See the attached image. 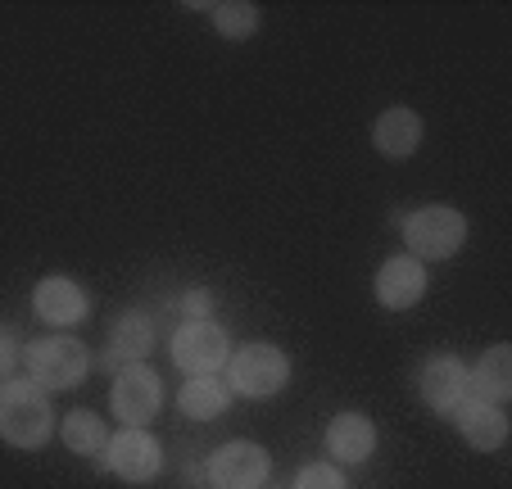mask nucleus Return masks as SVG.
Wrapping results in <instances>:
<instances>
[{"label":"nucleus","instance_id":"nucleus-1","mask_svg":"<svg viewBox=\"0 0 512 489\" xmlns=\"http://www.w3.org/2000/svg\"><path fill=\"white\" fill-rule=\"evenodd\" d=\"M55 435V408L37 381H5L0 385V440L10 449H41Z\"/></svg>","mask_w":512,"mask_h":489},{"label":"nucleus","instance_id":"nucleus-2","mask_svg":"<svg viewBox=\"0 0 512 489\" xmlns=\"http://www.w3.org/2000/svg\"><path fill=\"white\" fill-rule=\"evenodd\" d=\"M286 381H290V358L268 340L241 345L227 358V390L241 394V399H272V394L286 390Z\"/></svg>","mask_w":512,"mask_h":489},{"label":"nucleus","instance_id":"nucleus-3","mask_svg":"<svg viewBox=\"0 0 512 489\" xmlns=\"http://www.w3.org/2000/svg\"><path fill=\"white\" fill-rule=\"evenodd\" d=\"M404 240H408V254H413L417 263L454 259L467 240V218L458 209H449V204H426V209H417L404 218Z\"/></svg>","mask_w":512,"mask_h":489},{"label":"nucleus","instance_id":"nucleus-4","mask_svg":"<svg viewBox=\"0 0 512 489\" xmlns=\"http://www.w3.org/2000/svg\"><path fill=\"white\" fill-rule=\"evenodd\" d=\"M23 363L28 376L41 390H68L91 372V354L87 345H78L73 336H46V340H28L23 345Z\"/></svg>","mask_w":512,"mask_h":489},{"label":"nucleus","instance_id":"nucleus-5","mask_svg":"<svg viewBox=\"0 0 512 489\" xmlns=\"http://www.w3.org/2000/svg\"><path fill=\"white\" fill-rule=\"evenodd\" d=\"M100 467L114 471L127 485H150L164 471V449L145 426H123L114 440L100 449Z\"/></svg>","mask_w":512,"mask_h":489},{"label":"nucleus","instance_id":"nucleus-6","mask_svg":"<svg viewBox=\"0 0 512 489\" xmlns=\"http://www.w3.org/2000/svg\"><path fill=\"white\" fill-rule=\"evenodd\" d=\"M109 408L123 426H150L164 408V381L155 376V367L132 363L114 376V390H109Z\"/></svg>","mask_w":512,"mask_h":489},{"label":"nucleus","instance_id":"nucleus-7","mask_svg":"<svg viewBox=\"0 0 512 489\" xmlns=\"http://www.w3.org/2000/svg\"><path fill=\"white\" fill-rule=\"evenodd\" d=\"M173 363L191 376H213L218 367L232 358V345H227V331L218 322H182L173 331V345H168Z\"/></svg>","mask_w":512,"mask_h":489},{"label":"nucleus","instance_id":"nucleus-8","mask_svg":"<svg viewBox=\"0 0 512 489\" xmlns=\"http://www.w3.org/2000/svg\"><path fill=\"white\" fill-rule=\"evenodd\" d=\"M209 485L213 489H263L272 476V458L263 444L232 440L218 453H209Z\"/></svg>","mask_w":512,"mask_h":489},{"label":"nucleus","instance_id":"nucleus-9","mask_svg":"<svg viewBox=\"0 0 512 489\" xmlns=\"http://www.w3.org/2000/svg\"><path fill=\"white\" fill-rule=\"evenodd\" d=\"M467 372H472V367H467L458 354H435V358H426V363H422V376H417V394H422V403L431 408V413L449 417L458 403L467 399Z\"/></svg>","mask_w":512,"mask_h":489},{"label":"nucleus","instance_id":"nucleus-10","mask_svg":"<svg viewBox=\"0 0 512 489\" xmlns=\"http://www.w3.org/2000/svg\"><path fill=\"white\" fill-rule=\"evenodd\" d=\"M372 290H377L381 308H390V313H408V308H417L426 299V268L413 259V254H395V259L381 263Z\"/></svg>","mask_w":512,"mask_h":489},{"label":"nucleus","instance_id":"nucleus-11","mask_svg":"<svg viewBox=\"0 0 512 489\" xmlns=\"http://www.w3.org/2000/svg\"><path fill=\"white\" fill-rule=\"evenodd\" d=\"M32 313L50 326H78L91 313V295L73 277H46L32 290Z\"/></svg>","mask_w":512,"mask_h":489},{"label":"nucleus","instance_id":"nucleus-12","mask_svg":"<svg viewBox=\"0 0 512 489\" xmlns=\"http://www.w3.org/2000/svg\"><path fill=\"white\" fill-rule=\"evenodd\" d=\"M449 422L458 426V435H463L476 453H494V449L508 444V417H503V408L472 399V394H467L454 413H449Z\"/></svg>","mask_w":512,"mask_h":489},{"label":"nucleus","instance_id":"nucleus-13","mask_svg":"<svg viewBox=\"0 0 512 489\" xmlns=\"http://www.w3.org/2000/svg\"><path fill=\"white\" fill-rule=\"evenodd\" d=\"M467 394L494 408L512 399V345H490L476 358V372H467Z\"/></svg>","mask_w":512,"mask_h":489},{"label":"nucleus","instance_id":"nucleus-14","mask_svg":"<svg viewBox=\"0 0 512 489\" xmlns=\"http://www.w3.org/2000/svg\"><path fill=\"white\" fill-rule=\"evenodd\" d=\"M327 453L336 462H368L377 453V426L363 413H336L327 426Z\"/></svg>","mask_w":512,"mask_h":489},{"label":"nucleus","instance_id":"nucleus-15","mask_svg":"<svg viewBox=\"0 0 512 489\" xmlns=\"http://www.w3.org/2000/svg\"><path fill=\"white\" fill-rule=\"evenodd\" d=\"M150 345H155V322L145 313H123L114 322V331H109L105 363L109 367L118 363V372H123V367H132V363H145V358H150Z\"/></svg>","mask_w":512,"mask_h":489},{"label":"nucleus","instance_id":"nucleus-16","mask_svg":"<svg viewBox=\"0 0 512 489\" xmlns=\"http://www.w3.org/2000/svg\"><path fill=\"white\" fill-rule=\"evenodd\" d=\"M372 145H377V154H386V159H408V154H417V145H422V118L404 105L386 109V114L372 123Z\"/></svg>","mask_w":512,"mask_h":489},{"label":"nucleus","instance_id":"nucleus-17","mask_svg":"<svg viewBox=\"0 0 512 489\" xmlns=\"http://www.w3.org/2000/svg\"><path fill=\"white\" fill-rule=\"evenodd\" d=\"M227 403H232V390H227V381H218V376H191V381H182V394H177V408H182V417H191V422L223 417Z\"/></svg>","mask_w":512,"mask_h":489},{"label":"nucleus","instance_id":"nucleus-18","mask_svg":"<svg viewBox=\"0 0 512 489\" xmlns=\"http://www.w3.org/2000/svg\"><path fill=\"white\" fill-rule=\"evenodd\" d=\"M59 435H64L68 453H78V458H96L109 444L105 422H100L96 413H87V408H73V413L64 417V426H59Z\"/></svg>","mask_w":512,"mask_h":489},{"label":"nucleus","instance_id":"nucleus-19","mask_svg":"<svg viewBox=\"0 0 512 489\" xmlns=\"http://www.w3.org/2000/svg\"><path fill=\"white\" fill-rule=\"evenodd\" d=\"M209 14H213V32L227 41H250L263 23L259 5H250V0H223V5H209Z\"/></svg>","mask_w":512,"mask_h":489},{"label":"nucleus","instance_id":"nucleus-20","mask_svg":"<svg viewBox=\"0 0 512 489\" xmlns=\"http://www.w3.org/2000/svg\"><path fill=\"white\" fill-rule=\"evenodd\" d=\"M290 489H349V480L331 462H309V467H300V476H295Z\"/></svg>","mask_w":512,"mask_h":489},{"label":"nucleus","instance_id":"nucleus-21","mask_svg":"<svg viewBox=\"0 0 512 489\" xmlns=\"http://www.w3.org/2000/svg\"><path fill=\"white\" fill-rule=\"evenodd\" d=\"M19 358H23V340H19V331L0 322V385L10 381V372H14V363H19Z\"/></svg>","mask_w":512,"mask_h":489},{"label":"nucleus","instance_id":"nucleus-22","mask_svg":"<svg viewBox=\"0 0 512 489\" xmlns=\"http://www.w3.org/2000/svg\"><path fill=\"white\" fill-rule=\"evenodd\" d=\"M209 304H213V295H209V290H186V295H182V313L191 317V322H204V313H209Z\"/></svg>","mask_w":512,"mask_h":489}]
</instances>
